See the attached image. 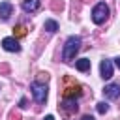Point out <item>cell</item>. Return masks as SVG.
I'll return each mask as SVG.
<instances>
[{"label":"cell","mask_w":120,"mask_h":120,"mask_svg":"<svg viewBox=\"0 0 120 120\" xmlns=\"http://www.w3.org/2000/svg\"><path fill=\"white\" fill-rule=\"evenodd\" d=\"M43 28H45L47 32H51V34H52V32H56V30H58V22H56V21H52V19H49V21H45Z\"/></svg>","instance_id":"cell-12"},{"label":"cell","mask_w":120,"mask_h":120,"mask_svg":"<svg viewBox=\"0 0 120 120\" xmlns=\"http://www.w3.org/2000/svg\"><path fill=\"white\" fill-rule=\"evenodd\" d=\"M62 109L66 111V112H77V109H79V105H77V101L75 99H64L62 101Z\"/></svg>","instance_id":"cell-10"},{"label":"cell","mask_w":120,"mask_h":120,"mask_svg":"<svg viewBox=\"0 0 120 120\" xmlns=\"http://www.w3.org/2000/svg\"><path fill=\"white\" fill-rule=\"evenodd\" d=\"M81 43H82V39L79 36H69L66 39V43H64V49H62V60L64 62H71L75 58V54L79 52Z\"/></svg>","instance_id":"cell-1"},{"label":"cell","mask_w":120,"mask_h":120,"mask_svg":"<svg viewBox=\"0 0 120 120\" xmlns=\"http://www.w3.org/2000/svg\"><path fill=\"white\" fill-rule=\"evenodd\" d=\"M107 111H109V105H107L105 101H99V103H98V112H99V114H105Z\"/></svg>","instance_id":"cell-15"},{"label":"cell","mask_w":120,"mask_h":120,"mask_svg":"<svg viewBox=\"0 0 120 120\" xmlns=\"http://www.w3.org/2000/svg\"><path fill=\"white\" fill-rule=\"evenodd\" d=\"M116 66H118V68H120V58H116Z\"/></svg>","instance_id":"cell-19"},{"label":"cell","mask_w":120,"mask_h":120,"mask_svg":"<svg viewBox=\"0 0 120 120\" xmlns=\"http://www.w3.org/2000/svg\"><path fill=\"white\" fill-rule=\"evenodd\" d=\"M49 81V73H45V71H39L38 73V79H36V82H41V84H45Z\"/></svg>","instance_id":"cell-14"},{"label":"cell","mask_w":120,"mask_h":120,"mask_svg":"<svg viewBox=\"0 0 120 120\" xmlns=\"http://www.w3.org/2000/svg\"><path fill=\"white\" fill-rule=\"evenodd\" d=\"M81 120H94V116H90V114H84Z\"/></svg>","instance_id":"cell-17"},{"label":"cell","mask_w":120,"mask_h":120,"mask_svg":"<svg viewBox=\"0 0 120 120\" xmlns=\"http://www.w3.org/2000/svg\"><path fill=\"white\" fill-rule=\"evenodd\" d=\"M99 71H101V77L103 79H111L112 77V62L111 60H101Z\"/></svg>","instance_id":"cell-7"},{"label":"cell","mask_w":120,"mask_h":120,"mask_svg":"<svg viewBox=\"0 0 120 120\" xmlns=\"http://www.w3.org/2000/svg\"><path fill=\"white\" fill-rule=\"evenodd\" d=\"M103 94H105V98H109V99H118V98H120V84L109 82V84L103 88Z\"/></svg>","instance_id":"cell-6"},{"label":"cell","mask_w":120,"mask_h":120,"mask_svg":"<svg viewBox=\"0 0 120 120\" xmlns=\"http://www.w3.org/2000/svg\"><path fill=\"white\" fill-rule=\"evenodd\" d=\"M22 9H24L26 13L38 11V9H39V0H22Z\"/></svg>","instance_id":"cell-9"},{"label":"cell","mask_w":120,"mask_h":120,"mask_svg":"<svg viewBox=\"0 0 120 120\" xmlns=\"http://www.w3.org/2000/svg\"><path fill=\"white\" fill-rule=\"evenodd\" d=\"M109 13H111L109 6H107L105 2H98V4L94 6V9H92V21H94L96 24H103V22L109 19Z\"/></svg>","instance_id":"cell-2"},{"label":"cell","mask_w":120,"mask_h":120,"mask_svg":"<svg viewBox=\"0 0 120 120\" xmlns=\"http://www.w3.org/2000/svg\"><path fill=\"white\" fill-rule=\"evenodd\" d=\"M75 68H77L79 71H88V69H90V60H88V58H79V60L75 62Z\"/></svg>","instance_id":"cell-11"},{"label":"cell","mask_w":120,"mask_h":120,"mask_svg":"<svg viewBox=\"0 0 120 120\" xmlns=\"http://www.w3.org/2000/svg\"><path fill=\"white\" fill-rule=\"evenodd\" d=\"M30 90H32V96H34V99L38 103H45V99H47V84H41V82L34 81Z\"/></svg>","instance_id":"cell-3"},{"label":"cell","mask_w":120,"mask_h":120,"mask_svg":"<svg viewBox=\"0 0 120 120\" xmlns=\"http://www.w3.org/2000/svg\"><path fill=\"white\" fill-rule=\"evenodd\" d=\"M82 94V90H81V86L75 82L73 86H66L64 90H62V96H64V99H75V98H79Z\"/></svg>","instance_id":"cell-5"},{"label":"cell","mask_w":120,"mask_h":120,"mask_svg":"<svg viewBox=\"0 0 120 120\" xmlns=\"http://www.w3.org/2000/svg\"><path fill=\"white\" fill-rule=\"evenodd\" d=\"M43 120H54V116H52V114H47V116H45Z\"/></svg>","instance_id":"cell-18"},{"label":"cell","mask_w":120,"mask_h":120,"mask_svg":"<svg viewBox=\"0 0 120 120\" xmlns=\"http://www.w3.org/2000/svg\"><path fill=\"white\" fill-rule=\"evenodd\" d=\"M11 11H13V6L9 2H2L0 4V21H8L9 15H11Z\"/></svg>","instance_id":"cell-8"},{"label":"cell","mask_w":120,"mask_h":120,"mask_svg":"<svg viewBox=\"0 0 120 120\" xmlns=\"http://www.w3.org/2000/svg\"><path fill=\"white\" fill-rule=\"evenodd\" d=\"M19 107H21V109H24V107H26V99H24V98L21 99V105H19Z\"/></svg>","instance_id":"cell-16"},{"label":"cell","mask_w":120,"mask_h":120,"mask_svg":"<svg viewBox=\"0 0 120 120\" xmlns=\"http://www.w3.org/2000/svg\"><path fill=\"white\" fill-rule=\"evenodd\" d=\"M2 47L8 52H19L21 51V45H19V39L17 38H4L2 39Z\"/></svg>","instance_id":"cell-4"},{"label":"cell","mask_w":120,"mask_h":120,"mask_svg":"<svg viewBox=\"0 0 120 120\" xmlns=\"http://www.w3.org/2000/svg\"><path fill=\"white\" fill-rule=\"evenodd\" d=\"M13 34L17 36V38H22V36H26V26H22V24H17L15 28H13ZM13 36V38H15Z\"/></svg>","instance_id":"cell-13"}]
</instances>
